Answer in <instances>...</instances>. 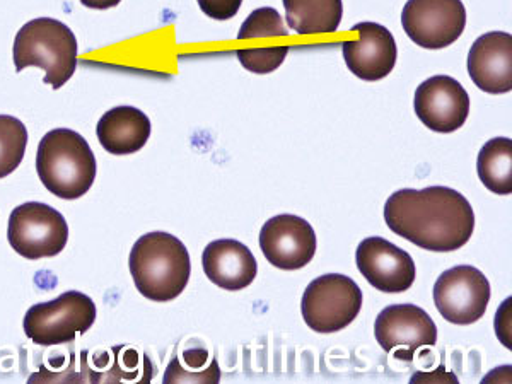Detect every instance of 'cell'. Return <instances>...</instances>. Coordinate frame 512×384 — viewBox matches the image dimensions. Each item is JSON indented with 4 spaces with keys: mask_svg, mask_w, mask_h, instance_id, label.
Here are the masks:
<instances>
[{
    "mask_svg": "<svg viewBox=\"0 0 512 384\" xmlns=\"http://www.w3.org/2000/svg\"><path fill=\"white\" fill-rule=\"evenodd\" d=\"M289 28L301 36L332 35L344 18L342 0H284Z\"/></svg>",
    "mask_w": 512,
    "mask_h": 384,
    "instance_id": "obj_18",
    "label": "cell"
},
{
    "mask_svg": "<svg viewBox=\"0 0 512 384\" xmlns=\"http://www.w3.org/2000/svg\"><path fill=\"white\" fill-rule=\"evenodd\" d=\"M202 265L207 279L224 291H241L258 274L255 256L236 239H217L205 246Z\"/></svg>",
    "mask_w": 512,
    "mask_h": 384,
    "instance_id": "obj_16",
    "label": "cell"
},
{
    "mask_svg": "<svg viewBox=\"0 0 512 384\" xmlns=\"http://www.w3.org/2000/svg\"><path fill=\"white\" fill-rule=\"evenodd\" d=\"M122 0H81L82 6L89 7V9H98V11H106L111 7H117Z\"/></svg>",
    "mask_w": 512,
    "mask_h": 384,
    "instance_id": "obj_24",
    "label": "cell"
},
{
    "mask_svg": "<svg viewBox=\"0 0 512 384\" xmlns=\"http://www.w3.org/2000/svg\"><path fill=\"white\" fill-rule=\"evenodd\" d=\"M355 263L362 277L378 291L400 294L414 286L417 270L412 256L388 239H364L357 246Z\"/></svg>",
    "mask_w": 512,
    "mask_h": 384,
    "instance_id": "obj_12",
    "label": "cell"
},
{
    "mask_svg": "<svg viewBox=\"0 0 512 384\" xmlns=\"http://www.w3.org/2000/svg\"><path fill=\"white\" fill-rule=\"evenodd\" d=\"M490 284L472 265L449 268L434 286V303L444 320L453 325L477 323L489 306Z\"/></svg>",
    "mask_w": 512,
    "mask_h": 384,
    "instance_id": "obj_8",
    "label": "cell"
},
{
    "mask_svg": "<svg viewBox=\"0 0 512 384\" xmlns=\"http://www.w3.org/2000/svg\"><path fill=\"white\" fill-rule=\"evenodd\" d=\"M384 221L393 233L419 248L449 253L472 238L475 212L453 188H405L386 200Z\"/></svg>",
    "mask_w": 512,
    "mask_h": 384,
    "instance_id": "obj_1",
    "label": "cell"
},
{
    "mask_svg": "<svg viewBox=\"0 0 512 384\" xmlns=\"http://www.w3.org/2000/svg\"><path fill=\"white\" fill-rule=\"evenodd\" d=\"M402 26L415 45L441 50L458 41L466 28V9L461 0H408Z\"/></svg>",
    "mask_w": 512,
    "mask_h": 384,
    "instance_id": "obj_9",
    "label": "cell"
},
{
    "mask_svg": "<svg viewBox=\"0 0 512 384\" xmlns=\"http://www.w3.org/2000/svg\"><path fill=\"white\" fill-rule=\"evenodd\" d=\"M36 171L55 197L77 200L93 187L98 166L88 140L69 128H55L41 139Z\"/></svg>",
    "mask_w": 512,
    "mask_h": 384,
    "instance_id": "obj_3",
    "label": "cell"
},
{
    "mask_svg": "<svg viewBox=\"0 0 512 384\" xmlns=\"http://www.w3.org/2000/svg\"><path fill=\"white\" fill-rule=\"evenodd\" d=\"M468 74L483 93H511L512 36L504 31L480 36L468 53Z\"/></svg>",
    "mask_w": 512,
    "mask_h": 384,
    "instance_id": "obj_15",
    "label": "cell"
},
{
    "mask_svg": "<svg viewBox=\"0 0 512 384\" xmlns=\"http://www.w3.org/2000/svg\"><path fill=\"white\" fill-rule=\"evenodd\" d=\"M289 47L274 45V47L239 48L236 52L239 64L253 74H270L284 64Z\"/></svg>",
    "mask_w": 512,
    "mask_h": 384,
    "instance_id": "obj_22",
    "label": "cell"
},
{
    "mask_svg": "<svg viewBox=\"0 0 512 384\" xmlns=\"http://www.w3.org/2000/svg\"><path fill=\"white\" fill-rule=\"evenodd\" d=\"M12 59L18 74L28 67H38L47 72L43 82L60 89L76 72V36L67 24L57 19H33L18 31Z\"/></svg>",
    "mask_w": 512,
    "mask_h": 384,
    "instance_id": "obj_4",
    "label": "cell"
},
{
    "mask_svg": "<svg viewBox=\"0 0 512 384\" xmlns=\"http://www.w3.org/2000/svg\"><path fill=\"white\" fill-rule=\"evenodd\" d=\"M28 147V130L11 115H0V180L14 173Z\"/></svg>",
    "mask_w": 512,
    "mask_h": 384,
    "instance_id": "obj_20",
    "label": "cell"
},
{
    "mask_svg": "<svg viewBox=\"0 0 512 384\" xmlns=\"http://www.w3.org/2000/svg\"><path fill=\"white\" fill-rule=\"evenodd\" d=\"M289 36L282 16L272 7H262L251 12L241 26L238 40H258V38H286Z\"/></svg>",
    "mask_w": 512,
    "mask_h": 384,
    "instance_id": "obj_21",
    "label": "cell"
},
{
    "mask_svg": "<svg viewBox=\"0 0 512 384\" xmlns=\"http://www.w3.org/2000/svg\"><path fill=\"white\" fill-rule=\"evenodd\" d=\"M477 171L487 190L495 195H511L512 140L509 137L490 139L478 152Z\"/></svg>",
    "mask_w": 512,
    "mask_h": 384,
    "instance_id": "obj_19",
    "label": "cell"
},
{
    "mask_svg": "<svg viewBox=\"0 0 512 384\" xmlns=\"http://www.w3.org/2000/svg\"><path fill=\"white\" fill-rule=\"evenodd\" d=\"M197 2L205 16L217 21L233 19L243 4V0H197Z\"/></svg>",
    "mask_w": 512,
    "mask_h": 384,
    "instance_id": "obj_23",
    "label": "cell"
},
{
    "mask_svg": "<svg viewBox=\"0 0 512 384\" xmlns=\"http://www.w3.org/2000/svg\"><path fill=\"white\" fill-rule=\"evenodd\" d=\"M258 241L268 262L280 270H299L315 258V229L303 217L282 214L268 219Z\"/></svg>",
    "mask_w": 512,
    "mask_h": 384,
    "instance_id": "obj_11",
    "label": "cell"
},
{
    "mask_svg": "<svg viewBox=\"0 0 512 384\" xmlns=\"http://www.w3.org/2000/svg\"><path fill=\"white\" fill-rule=\"evenodd\" d=\"M96 304L82 292H64L62 296L35 304L24 316V333L31 342L43 347L74 342L77 333L88 332L96 321Z\"/></svg>",
    "mask_w": 512,
    "mask_h": 384,
    "instance_id": "obj_5",
    "label": "cell"
},
{
    "mask_svg": "<svg viewBox=\"0 0 512 384\" xmlns=\"http://www.w3.org/2000/svg\"><path fill=\"white\" fill-rule=\"evenodd\" d=\"M414 108L420 122L432 132L451 134L468 120L470 96L453 77L434 76L415 91Z\"/></svg>",
    "mask_w": 512,
    "mask_h": 384,
    "instance_id": "obj_10",
    "label": "cell"
},
{
    "mask_svg": "<svg viewBox=\"0 0 512 384\" xmlns=\"http://www.w3.org/2000/svg\"><path fill=\"white\" fill-rule=\"evenodd\" d=\"M374 337L384 352L405 347L402 359L412 361L415 352L422 347H434L437 342V326L424 309L414 304H395L379 313L374 323Z\"/></svg>",
    "mask_w": 512,
    "mask_h": 384,
    "instance_id": "obj_13",
    "label": "cell"
},
{
    "mask_svg": "<svg viewBox=\"0 0 512 384\" xmlns=\"http://www.w3.org/2000/svg\"><path fill=\"white\" fill-rule=\"evenodd\" d=\"M352 31H357L359 38L344 41L342 45L350 72L366 82L390 76L398 59V48L390 30L378 23H359Z\"/></svg>",
    "mask_w": 512,
    "mask_h": 384,
    "instance_id": "obj_14",
    "label": "cell"
},
{
    "mask_svg": "<svg viewBox=\"0 0 512 384\" xmlns=\"http://www.w3.org/2000/svg\"><path fill=\"white\" fill-rule=\"evenodd\" d=\"M361 287L342 274L321 275L313 280L301 301L304 323L316 333L344 330L359 316Z\"/></svg>",
    "mask_w": 512,
    "mask_h": 384,
    "instance_id": "obj_6",
    "label": "cell"
},
{
    "mask_svg": "<svg viewBox=\"0 0 512 384\" xmlns=\"http://www.w3.org/2000/svg\"><path fill=\"white\" fill-rule=\"evenodd\" d=\"M151 120L134 106H117L99 118V144L110 154L128 156L140 151L151 137Z\"/></svg>",
    "mask_w": 512,
    "mask_h": 384,
    "instance_id": "obj_17",
    "label": "cell"
},
{
    "mask_svg": "<svg viewBox=\"0 0 512 384\" xmlns=\"http://www.w3.org/2000/svg\"><path fill=\"white\" fill-rule=\"evenodd\" d=\"M12 250L26 260L53 258L69 241V226L59 210L40 202H28L12 210L7 227Z\"/></svg>",
    "mask_w": 512,
    "mask_h": 384,
    "instance_id": "obj_7",
    "label": "cell"
},
{
    "mask_svg": "<svg viewBox=\"0 0 512 384\" xmlns=\"http://www.w3.org/2000/svg\"><path fill=\"white\" fill-rule=\"evenodd\" d=\"M128 267L137 291L156 303H168L180 296L192 274L187 246L163 231L137 239Z\"/></svg>",
    "mask_w": 512,
    "mask_h": 384,
    "instance_id": "obj_2",
    "label": "cell"
}]
</instances>
